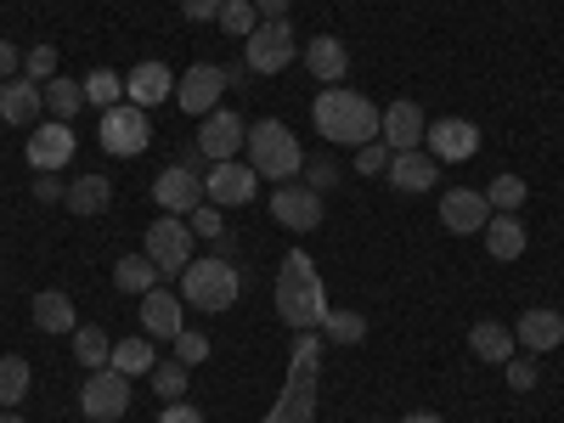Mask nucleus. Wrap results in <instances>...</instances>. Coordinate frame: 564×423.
Instances as JSON below:
<instances>
[{"label": "nucleus", "instance_id": "obj_26", "mask_svg": "<svg viewBox=\"0 0 564 423\" xmlns=\"http://www.w3.org/2000/svg\"><path fill=\"white\" fill-rule=\"evenodd\" d=\"M34 327H40V334H74V327H79L74 300H68L63 289H45V294H34Z\"/></svg>", "mask_w": 564, "mask_h": 423}, {"label": "nucleus", "instance_id": "obj_29", "mask_svg": "<svg viewBox=\"0 0 564 423\" xmlns=\"http://www.w3.org/2000/svg\"><path fill=\"white\" fill-rule=\"evenodd\" d=\"M159 276H164V271H159L148 254H124V260L113 265V289H119V294H153Z\"/></svg>", "mask_w": 564, "mask_h": 423}, {"label": "nucleus", "instance_id": "obj_15", "mask_svg": "<svg viewBox=\"0 0 564 423\" xmlns=\"http://www.w3.org/2000/svg\"><path fill=\"white\" fill-rule=\"evenodd\" d=\"M423 141H430V153L441 164H463V159L480 153V124H468V119H435L430 130H423Z\"/></svg>", "mask_w": 564, "mask_h": 423}, {"label": "nucleus", "instance_id": "obj_13", "mask_svg": "<svg viewBox=\"0 0 564 423\" xmlns=\"http://www.w3.org/2000/svg\"><path fill=\"white\" fill-rule=\"evenodd\" d=\"M153 204L164 215H193L204 204V175L193 164H170L159 181H153Z\"/></svg>", "mask_w": 564, "mask_h": 423}, {"label": "nucleus", "instance_id": "obj_18", "mask_svg": "<svg viewBox=\"0 0 564 423\" xmlns=\"http://www.w3.org/2000/svg\"><path fill=\"white\" fill-rule=\"evenodd\" d=\"M423 130H430V119H423L417 102H390L384 119H379V141H384L390 153H412Z\"/></svg>", "mask_w": 564, "mask_h": 423}, {"label": "nucleus", "instance_id": "obj_21", "mask_svg": "<svg viewBox=\"0 0 564 423\" xmlns=\"http://www.w3.org/2000/svg\"><path fill=\"white\" fill-rule=\"evenodd\" d=\"M384 181L390 186H401V193H430V186L441 181V159L435 153H395L390 159V170H384Z\"/></svg>", "mask_w": 564, "mask_h": 423}, {"label": "nucleus", "instance_id": "obj_45", "mask_svg": "<svg viewBox=\"0 0 564 423\" xmlns=\"http://www.w3.org/2000/svg\"><path fill=\"white\" fill-rule=\"evenodd\" d=\"M181 12L193 18V23H215L226 12V0H181Z\"/></svg>", "mask_w": 564, "mask_h": 423}, {"label": "nucleus", "instance_id": "obj_37", "mask_svg": "<svg viewBox=\"0 0 564 423\" xmlns=\"http://www.w3.org/2000/svg\"><path fill=\"white\" fill-rule=\"evenodd\" d=\"M215 23H220V29H226L231 40H238V34L249 40V34L260 29V12H254V0H226V12H220Z\"/></svg>", "mask_w": 564, "mask_h": 423}, {"label": "nucleus", "instance_id": "obj_47", "mask_svg": "<svg viewBox=\"0 0 564 423\" xmlns=\"http://www.w3.org/2000/svg\"><path fill=\"white\" fill-rule=\"evenodd\" d=\"M159 423H204V412H198V406H186V401H170Z\"/></svg>", "mask_w": 564, "mask_h": 423}, {"label": "nucleus", "instance_id": "obj_8", "mask_svg": "<svg viewBox=\"0 0 564 423\" xmlns=\"http://www.w3.org/2000/svg\"><path fill=\"white\" fill-rule=\"evenodd\" d=\"M148 260L164 276H181L186 265H193V226H186L181 215H159L148 226Z\"/></svg>", "mask_w": 564, "mask_h": 423}, {"label": "nucleus", "instance_id": "obj_33", "mask_svg": "<svg viewBox=\"0 0 564 423\" xmlns=\"http://www.w3.org/2000/svg\"><path fill=\"white\" fill-rule=\"evenodd\" d=\"M29 384H34L29 361L23 356H0V406H18L29 395Z\"/></svg>", "mask_w": 564, "mask_h": 423}, {"label": "nucleus", "instance_id": "obj_1", "mask_svg": "<svg viewBox=\"0 0 564 423\" xmlns=\"http://www.w3.org/2000/svg\"><path fill=\"white\" fill-rule=\"evenodd\" d=\"M276 316L294 327V334H322V316H327V289L316 276V260L305 249L282 254L276 271Z\"/></svg>", "mask_w": 564, "mask_h": 423}, {"label": "nucleus", "instance_id": "obj_14", "mask_svg": "<svg viewBox=\"0 0 564 423\" xmlns=\"http://www.w3.org/2000/svg\"><path fill=\"white\" fill-rule=\"evenodd\" d=\"M243 135H249V124H243L238 113L215 108V113H209V119L198 124V159H209V164H226V159H238Z\"/></svg>", "mask_w": 564, "mask_h": 423}, {"label": "nucleus", "instance_id": "obj_16", "mask_svg": "<svg viewBox=\"0 0 564 423\" xmlns=\"http://www.w3.org/2000/svg\"><path fill=\"white\" fill-rule=\"evenodd\" d=\"M23 159H29V170H40V175L63 170V164L74 159V130H68L63 119H52V124H34L29 148H23Z\"/></svg>", "mask_w": 564, "mask_h": 423}, {"label": "nucleus", "instance_id": "obj_50", "mask_svg": "<svg viewBox=\"0 0 564 423\" xmlns=\"http://www.w3.org/2000/svg\"><path fill=\"white\" fill-rule=\"evenodd\" d=\"M401 423H446V417H435V412H412V417H401Z\"/></svg>", "mask_w": 564, "mask_h": 423}, {"label": "nucleus", "instance_id": "obj_31", "mask_svg": "<svg viewBox=\"0 0 564 423\" xmlns=\"http://www.w3.org/2000/svg\"><path fill=\"white\" fill-rule=\"evenodd\" d=\"M45 108H52V119L68 124V119L85 108V85H79V79H63V74H57V79H45Z\"/></svg>", "mask_w": 564, "mask_h": 423}, {"label": "nucleus", "instance_id": "obj_30", "mask_svg": "<svg viewBox=\"0 0 564 423\" xmlns=\"http://www.w3.org/2000/svg\"><path fill=\"white\" fill-rule=\"evenodd\" d=\"M68 339H74V356H79V367H85V372H97V367H108V361H113V339L102 334V327H85V322H79Z\"/></svg>", "mask_w": 564, "mask_h": 423}, {"label": "nucleus", "instance_id": "obj_22", "mask_svg": "<svg viewBox=\"0 0 564 423\" xmlns=\"http://www.w3.org/2000/svg\"><path fill=\"white\" fill-rule=\"evenodd\" d=\"M300 57H305L311 79H322V85H339L350 74V52H345V40H334V34H316Z\"/></svg>", "mask_w": 564, "mask_h": 423}, {"label": "nucleus", "instance_id": "obj_6", "mask_svg": "<svg viewBox=\"0 0 564 423\" xmlns=\"http://www.w3.org/2000/svg\"><path fill=\"white\" fill-rule=\"evenodd\" d=\"M97 141H102V153H113V159H135V153H148V141H153L148 108H135V102L108 108V113H102V124H97Z\"/></svg>", "mask_w": 564, "mask_h": 423}, {"label": "nucleus", "instance_id": "obj_39", "mask_svg": "<svg viewBox=\"0 0 564 423\" xmlns=\"http://www.w3.org/2000/svg\"><path fill=\"white\" fill-rule=\"evenodd\" d=\"M170 345H175V361H181V367L209 361V334H186V327H181V334H175Z\"/></svg>", "mask_w": 564, "mask_h": 423}, {"label": "nucleus", "instance_id": "obj_43", "mask_svg": "<svg viewBox=\"0 0 564 423\" xmlns=\"http://www.w3.org/2000/svg\"><path fill=\"white\" fill-rule=\"evenodd\" d=\"M305 186L311 193H334V181H339V170H334V159H305Z\"/></svg>", "mask_w": 564, "mask_h": 423}, {"label": "nucleus", "instance_id": "obj_28", "mask_svg": "<svg viewBox=\"0 0 564 423\" xmlns=\"http://www.w3.org/2000/svg\"><path fill=\"white\" fill-rule=\"evenodd\" d=\"M468 350H475L480 361H491V367H502L513 356V334L502 322H475V327H468Z\"/></svg>", "mask_w": 564, "mask_h": 423}, {"label": "nucleus", "instance_id": "obj_17", "mask_svg": "<svg viewBox=\"0 0 564 423\" xmlns=\"http://www.w3.org/2000/svg\"><path fill=\"white\" fill-rule=\"evenodd\" d=\"M513 345L531 350V356L558 350V345H564V316H558L553 305H531L520 322H513Z\"/></svg>", "mask_w": 564, "mask_h": 423}, {"label": "nucleus", "instance_id": "obj_4", "mask_svg": "<svg viewBox=\"0 0 564 423\" xmlns=\"http://www.w3.org/2000/svg\"><path fill=\"white\" fill-rule=\"evenodd\" d=\"M243 148H249V170L260 181H294L305 170V148L294 141V130L282 124V119H254L249 135H243Z\"/></svg>", "mask_w": 564, "mask_h": 423}, {"label": "nucleus", "instance_id": "obj_2", "mask_svg": "<svg viewBox=\"0 0 564 423\" xmlns=\"http://www.w3.org/2000/svg\"><path fill=\"white\" fill-rule=\"evenodd\" d=\"M311 119L327 141H345V148H367V141H379V108H372L361 90L350 85H322V97L311 102Z\"/></svg>", "mask_w": 564, "mask_h": 423}, {"label": "nucleus", "instance_id": "obj_24", "mask_svg": "<svg viewBox=\"0 0 564 423\" xmlns=\"http://www.w3.org/2000/svg\"><path fill=\"white\" fill-rule=\"evenodd\" d=\"M45 108V90L34 79H0V119L7 124H34Z\"/></svg>", "mask_w": 564, "mask_h": 423}, {"label": "nucleus", "instance_id": "obj_44", "mask_svg": "<svg viewBox=\"0 0 564 423\" xmlns=\"http://www.w3.org/2000/svg\"><path fill=\"white\" fill-rule=\"evenodd\" d=\"M502 367H508V390H520V395L536 390V361L531 356H508Z\"/></svg>", "mask_w": 564, "mask_h": 423}, {"label": "nucleus", "instance_id": "obj_12", "mask_svg": "<svg viewBox=\"0 0 564 423\" xmlns=\"http://www.w3.org/2000/svg\"><path fill=\"white\" fill-rule=\"evenodd\" d=\"M271 215L289 231H316L322 226V193H311L305 181H282L271 193Z\"/></svg>", "mask_w": 564, "mask_h": 423}, {"label": "nucleus", "instance_id": "obj_34", "mask_svg": "<svg viewBox=\"0 0 564 423\" xmlns=\"http://www.w3.org/2000/svg\"><path fill=\"white\" fill-rule=\"evenodd\" d=\"M525 198H531V186H525L520 175H508V170H502V175L486 186V204H491V215H513Z\"/></svg>", "mask_w": 564, "mask_h": 423}, {"label": "nucleus", "instance_id": "obj_27", "mask_svg": "<svg viewBox=\"0 0 564 423\" xmlns=\"http://www.w3.org/2000/svg\"><path fill=\"white\" fill-rule=\"evenodd\" d=\"M525 243H531V238H525V226L513 220V215H491V220H486V254H491V260H520Z\"/></svg>", "mask_w": 564, "mask_h": 423}, {"label": "nucleus", "instance_id": "obj_20", "mask_svg": "<svg viewBox=\"0 0 564 423\" xmlns=\"http://www.w3.org/2000/svg\"><path fill=\"white\" fill-rule=\"evenodd\" d=\"M164 97H175V74H170L164 63H135V68L124 74V102L159 108Z\"/></svg>", "mask_w": 564, "mask_h": 423}, {"label": "nucleus", "instance_id": "obj_3", "mask_svg": "<svg viewBox=\"0 0 564 423\" xmlns=\"http://www.w3.org/2000/svg\"><path fill=\"white\" fill-rule=\"evenodd\" d=\"M316 379H322V339L316 334H294L289 379H282V395L265 412V423H316Z\"/></svg>", "mask_w": 564, "mask_h": 423}, {"label": "nucleus", "instance_id": "obj_23", "mask_svg": "<svg viewBox=\"0 0 564 423\" xmlns=\"http://www.w3.org/2000/svg\"><path fill=\"white\" fill-rule=\"evenodd\" d=\"M181 294L170 289H153V294H141V327H148V339H175L181 334Z\"/></svg>", "mask_w": 564, "mask_h": 423}, {"label": "nucleus", "instance_id": "obj_10", "mask_svg": "<svg viewBox=\"0 0 564 423\" xmlns=\"http://www.w3.org/2000/svg\"><path fill=\"white\" fill-rule=\"evenodd\" d=\"M226 68L220 63H193L181 79H175V102L193 113V119H209L215 108H220V97H226Z\"/></svg>", "mask_w": 564, "mask_h": 423}, {"label": "nucleus", "instance_id": "obj_49", "mask_svg": "<svg viewBox=\"0 0 564 423\" xmlns=\"http://www.w3.org/2000/svg\"><path fill=\"white\" fill-rule=\"evenodd\" d=\"M254 12L260 23H276V18H289V0H254Z\"/></svg>", "mask_w": 564, "mask_h": 423}, {"label": "nucleus", "instance_id": "obj_25", "mask_svg": "<svg viewBox=\"0 0 564 423\" xmlns=\"http://www.w3.org/2000/svg\"><path fill=\"white\" fill-rule=\"evenodd\" d=\"M63 204H68V215H102V209L113 204V181H108L102 170H90V175L68 181V193H63Z\"/></svg>", "mask_w": 564, "mask_h": 423}, {"label": "nucleus", "instance_id": "obj_38", "mask_svg": "<svg viewBox=\"0 0 564 423\" xmlns=\"http://www.w3.org/2000/svg\"><path fill=\"white\" fill-rule=\"evenodd\" d=\"M148 384H153V395L175 401V395H186V367H181V361H159V367L148 372Z\"/></svg>", "mask_w": 564, "mask_h": 423}, {"label": "nucleus", "instance_id": "obj_11", "mask_svg": "<svg viewBox=\"0 0 564 423\" xmlns=\"http://www.w3.org/2000/svg\"><path fill=\"white\" fill-rule=\"evenodd\" d=\"M254 193H260V175L249 170V159L243 164L226 159V164H215L204 175V204H215V209H243Z\"/></svg>", "mask_w": 564, "mask_h": 423}, {"label": "nucleus", "instance_id": "obj_48", "mask_svg": "<svg viewBox=\"0 0 564 423\" xmlns=\"http://www.w3.org/2000/svg\"><path fill=\"white\" fill-rule=\"evenodd\" d=\"M63 193H68V186H57V175H34V198L40 204H57Z\"/></svg>", "mask_w": 564, "mask_h": 423}, {"label": "nucleus", "instance_id": "obj_46", "mask_svg": "<svg viewBox=\"0 0 564 423\" xmlns=\"http://www.w3.org/2000/svg\"><path fill=\"white\" fill-rule=\"evenodd\" d=\"M18 68H23V52L0 34V79H18Z\"/></svg>", "mask_w": 564, "mask_h": 423}, {"label": "nucleus", "instance_id": "obj_35", "mask_svg": "<svg viewBox=\"0 0 564 423\" xmlns=\"http://www.w3.org/2000/svg\"><path fill=\"white\" fill-rule=\"evenodd\" d=\"M322 334L334 339V345H361V339H367V316H361V311H334V305H327Z\"/></svg>", "mask_w": 564, "mask_h": 423}, {"label": "nucleus", "instance_id": "obj_7", "mask_svg": "<svg viewBox=\"0 0 564 423\" xmlns=\"http://www.w3.org/2000/svg\"><path fill=\"white\" fill-rule=\"evenodd\" d=\"M294 57H300V40H294L289 18L260 23V29L243 40V63H249V74H282Z\"/></svg>", "mask_w": 564, "mask_h": 423}, {"label": "nucleus", "instance_id": "obj_41", "mask_svg": "<svg viewBox=\"0 0 564 423\" xmlns=\"http://www.w3.org/2000/svg\"><path fill=\"white\" fill-rule=\"evenodd\" d=\"M390 159H395V153L384 148V141H367V148H356V170H361L367 181H372V175H384V170H390Z\"/></svg>", "mask_w": 564, "mask_h": 423}, {"label": "nucleus", "instance_id": "obj_51", "mask_svg": "<svg viewBox=\"0 0 564 423\" xmlns=\"http://www.w3.org/2000/svg\"><path fill=\"white\" fill-rule=\"evenodd\" d=\"M0 423H23V417H18V406H7V412H0Z\"/></svg>", "mask_w": 564, "mask_h": 423}, {"label": "nucleus", "instance_id": "obj_36", "mask_svg": "<svg viewBox=\"0 0 564 423\" xmlns=\"http://www.w3.org/2000/svg\"><path fill=\"white\" fill-rule=\"evenodd\" d=\"M108 367H119L124 379H141V372H153L159 361H153L148 339H119V345H113V361H108Z\"/></svg>", "mask_w": 564, "mask_h": 423}, {"label": "nucleus", "instance_id": "obj_32", "mask_svg": "<svg viewBox=\"0 0 564 423\" xmlns=\"http://www.w3.org/2000/svg\"><path fill=\"white\" fill-rule=\"evenodd\" d=\"M79 85H85V102H90V108H102V113H108V108H119V97H124V74H113V68L85 74Z\"/></svg>", "mask_w": 564, "mask_h": 423}, {"label": "nucleus", "instance_id": "obj_19", "mask_svg": "<svg viewBox=\"0 0 564 423\" xmlns=\"http://www.w3.org/2000/svg\"><path fill=\"white\" fill-rule=\"evenodd\" d=\"M486 220H491L486 193H468V186H457V193L441 198V226L457 231V238H468V231H486Z\"/></svg>", "mask_w": 564, "mask_h": 423}, {"label": "nucleus", "instance_id": "obj_5", "mask_svg": "<svg viewBox=\"0 0 564 423\" xmlns=\"http://www.w3.org/2000/svg\"><path fill=\"white\" fill-rule=\"evenodd\" d=\"M238 294H243V276H238V265H231L220 249L181 271V300L198 305V311H231Z\"/></svg>", "mask_w": 564, "mask_h": 423}, {"label": "nucleus", "instance_id": "obj_40", "mask_svg": "<svg viewBox=\"0 0 564 423\" xmlns=\"http://www.w3.org/2000/svg\"><path fill=\"white\" fill-rule=\"evenodd\" d=\"M57 74V52H52V45H34V52H23V79H52Z\"/></svg>", "mask_w": 564, "mask_h": 423}, {"label": "nucleus", "instance_id": "obj_9", "mask_svg": "<svg viewBox=\"0 0 564 423\" xmlns=\"http://www.w3.org/2000/svg\"><path fill=\"white\" fill-rule=\"evenodd\" d=\"M79 412L90 417V423H113V417H124L130 412V379L119 367H97L85 379V390H79Z\"/></svg>", "mask_w": 564, "mask_h": 423}, {"label": "nucleus", "instance_id": "obj_42", "mask_svg": "<svg viewBox=\"0 0 564 423\" xmlns=\"http://www.w3.org/2000/svg\"><path fill=\"white\" fill-rule=\"evenodd\" d=\"M186 226H193L198 238H209V243H220V238H226V220H220V209H215V204H198Z\"/></svg>", "mask_w": 564, "mask_h": 423}]
</instances>
